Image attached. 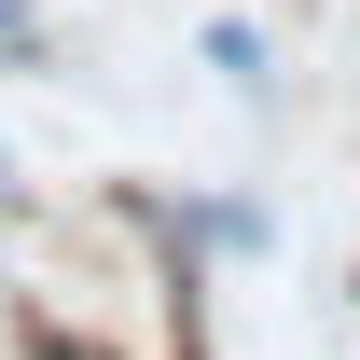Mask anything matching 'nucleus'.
I'll return each instance as SVG.
<instances>
[{
	"label": "nucleus",
	"mask_w": 360,
	"mask_h": 360,
	"mask_svg": "<svg viewBox=\"0 0 360 360\" xmlns=\"http://www.w3.org/2000/svg\"><path fill=\"white\" fill-rule=\"evenodd\" d=\"M28 56H42V28H28V14L0 0V70H28Z\"/></svg>",
	"instance_id": "nucleus-2"
},
{
	"label": "nucleus",
	"mask_w": 360,
	"mask_h": 360,
	"mask_svg": "<svg viewBox=\"0 0 360 360\" xmlns=\"http://www.w3.org/2000/svg\"><path fill=\"white\" fill-rule=\"evenodd\" d=\"M0 208H14V139H0Z\"/></svg>",
	"instance_id": "nucleus-3"
},
{
	"label": "nucleus",
	"mask_w": 360,
	"mask_h": 360,
	"mask_svg": "<svg viewBox=\"0 0 360 360\" xmlns=\"http://www.w3.org/2000/svg\"><path fill=\"white\" fill-rule=\"evenodd\" d=\"M208 70H222L236 97H264L277 70H264V28H250V14H208Z\"/></svg>",
	"instance_id": "nucleus-1"
}]
</instances>
